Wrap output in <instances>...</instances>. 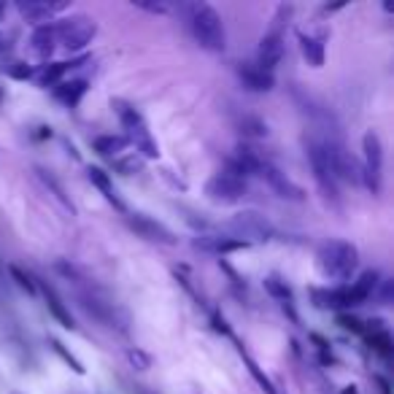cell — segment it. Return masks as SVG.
Masks as SVG:
<instances>
[{
	"label": "cell",
	"mask_w": 394,
	"mask_h": 394,
	"mask_svg": "<svg viewBox=\"0 0 394 394\" xmlns=\"http://www.w3.org/2000/svg\"><path fill=\"white\" fill-rule=\"evenodd\" d=\"M184 17H187L189 33L200 49L224 52L227 33H224V22L216 14V8H211L208 3H192V6H184Z\"/></svg>",
	"instance_id": "obj_1"
},
{
	"label": "cell",
	"mask_w": 394,
	"mask_h": 394,
	"mask_svg": "<svg viewBox=\"0 0 394 394\" xmlns=\"http://www.w3.org/2000/svg\"><path fill=\"white\" fill-rule=\"evenodd\" d=\"M81 281H73V287H76V300L86 310V316H92L95 322H100L108 329L127 332V313L117 303H111L105 294H100L92 284H81Z\"/></svg>",
	"instance_id": "obj_2"
},
{
	"label": "cell",
	"mask_w": 394,
	"mask_h": 394,
	"mask_svg": "<svg viewBox=\"0 0 394 394\" xmlns=\"http://www.w3.org/2000/svg\"><path fill=\"white\" fill-rule=\"evenodd\" d=\"M111 105H114V111H117V117H119V124H122V130H124V140H127L140 157H146V159L159 157V146H157L149 124H146L143 114L138 111L136 105L124 103V100H114Z\"/></svg>",
	"instance_id": "obj_3"
},
{
	"label": "cell",
	"mask_w": 394,
	"mask_h": 394,
	"mask_svg": "<svg viewBox=\"0 0 394 394\" xmlns=\"http://www.w3.org/2000/svg\"><path fill=\"white\" fill-rule=\"evenodd\" d=\"M316 265H319L324 278L346 281V278H351V273L360 265V251L348 240H327L316 254Z\"/></svg>",
	"instance_id": "obj_4"
},
{
	"label": "cell",
	"mask_w": 394,
	"mask_h": 394,
	"mask_svg": "<svg viewBox=\"0 0 394 394\" xmlns=\"http://www.w3.org/2000/svg\"><path fill=\"white\" fill-rule=\"evenodd\" d=\"M306 149H308V162L310 171H313V178L322 189L327 200H338V176H335V168H332V157H329V146H327L324 133H313L306 140Z\"/></svg>",
	"instance_id": "obj_5"
},
{
	"label": "cell",
	"mask_w": 394,
	"mask_h": 394,
	"mask_svg": "<svg viewBox=\"0 0 394 394\" xmlns=\"http://www.w3.org/2000/svg\"><path fill=\"white\" fill-rule=\"evenodd\" d=\"M208 200L219 203V206H232L246 195V173L230 159L219 173H214L206 184Z\"/></svg>",
	"instance_id": "obj_6"
},
{
	"label": "cell",
	"mask_w": 394,
	"mask_h": 394,
	"mask_svg": "<svg viewBox=\"0 0 394 394\" xmlns=\"http://www.w3.org/2000/svg\"><path fill=\"white\" fill-rule=\"evenodd\" d=\"M289 17H291V6H281V8L275 11L270 30L262 35V41H259L257 65L262 70H268V73H273L275 65H278L281 57H284V38H287Z\"/></svg>",
	"instance_id": "obj_7"
},
{
	"label": "cell",
	"mask_w": 394,
	"mask_h": 394,
	"mask_svg": "<svg viewBox=\"0 0 394 394\" xmlns=\"http://www.w3.org/2000/svg\"><path fill=\"white\" fill-rule=\"evenodd\" d=\"M227 230L238 240H243L246 246L249 243H268V240L275 238V227L257 211H240V214H235L227 222Z\"/></svg>",
	"instance_id": "obj_8"
},
{
	"label": "cell",
	"mask_w": 394,
	"mask_h": 394,
	"mask_svg": "<svg viewBox=\"0 0 394 394\" xmlns=\"http://www.w3.org/2000/svg\"><path fill=\"white\" fill-rule=\"evenodd\" d=\"M54 33H57V44L60 46H65L68 52H79V49H84L86 44L95 38L98 25H95V19L86 17V14H73V17L63 19L60 25H54Z\"/></svg>",
	"instance_id": "obj_9"
},
{
	"label": "cell",
	"mask_w": 394,
	"mask_h": 394,
	"mask_svg": "<svg viewBox=\"0 0 394 394\" xmlns=\"http://www.w3.org/2000/svg\"><path fill=\"white\" fill-rule=\"evenodd\" d=\"M360 181H365L373 195L381 192V181H383V146H381V138H378L373 130L365 133V138H362Z\"/></svg>",
	"instance_id": "obj_10"
},
{
	"label": "cell",
	"mask_w": 394,
	"mask_h": 394,
	"mask_svg": "<svg viewBox=\"0 0 394 394\" xmlns=\"http://www.w3.org/2000/svg\"><path fill=\"white\" fill-rule=\"evenodd\" d=\"M127 224H130V230H136L140 238L152 240V243H162V246H176V235L171 230L162 222L146 216V214H127Z\"/></svg>",
	"instance_id": "obj_11"
},
{
	"label": "cell",
	"mask_w": 394,
	"mask_h": 394,
	"mask_svg": "<svg viewBox=\"0 0 394 394\" xmlns=\"http://www.w3.org/2000/svg\"><path fill=\"white\" fill-rule=\"evenodd\" d=\"M238 76H240V81H243V86L251 89V92H270L275 84L273 73L262 70L257 63H240Z\"/></svg>",
	"instance_id": "obj_12"
},
{
	"label": "cell",
	"mask_w": 394,
	"mask_h": 394,
	"mask_svg": "<svg viewBox=\"0 0 394 394\" xmlns=\"http://www.w3.org/2000/svg\"><path fill=\"white\" fill-rule=\"evenodd\" d=\"M195 249L211 251V254H227V251L246 249V243L238 238H227V235H197L195 238Z\"/></svg>",
	"instance_id": "obj_13"
},
{
	"label": "cell",
	"mask_w": 394,
	"mask_h": 394,
	"mask_svg": "<svg viewBox=\"0 0 394 394\" xmlns=\"http://www.w3.org/2000/svg\"><path fill=\"white\" fill-rule=\"evenodd\" d=\"M35 287L41 289V294H44V300H46V308L52 310L54 319H57V322H60L63 327H65V329H76V322H73L70 310L65 308V303L60 300V294H57V291H54L52 287H49V284H44V281H41V284H35Z\"/></svg>",
	"instance_id": "obj_14"
},
{
	"label": "cell",
	"mask_w": 394,
	"mask_h": 394,
	"mask_svg": "<svg viewBox=\"0 0 394 394\" xmlns=\"http://www.w3.org/2000/svg\"><path fill=\"white\" fill-rule=\"evenodd\" d=\"M313 300L319 308H351L354 306V297L348 287H341V289H313Z\"/></svg>",
	"instance_id": "obj_15"
},
{
	"label": "cell",
	"mask_w": 394,
	"mask_h": 394,
	"mask_svg": "<svg viewBox=\"0 0 394 394\" xmlns=\"http://www.w3.org/2000/svg\"><path fill=\"white\" fill-rule=\"evenodd\" d=\"M95 152L114 162V159L124 157L127 152H136V149L124 140V136H98L95 138Z\"/></svg>",
	"instance_id": "obj_16"
},
{
	"label": "cell",
	"mask_w": 394,
	"mask_h": 394,
	"mask_svg": "<svg viewBox=\"0 0 394 394\" xmlns=\"http://www.w3.org/2000/svg\"><path fill=\"white\" fill-rule=\"evenodd\" d=\"M265 289L270 291V297H273L275 303L281 306V308L289 313L291 322H297V310H294V297H291V289L287 287V281H281V278H265Z\"/></svg>",
	"instance_id": "obj_17"
},
{
	"label": "cell",
	"mask_w": 394,
	"mask_h": 394,
	"mask_svg": "<svg viewBox=\"0 0 394 394\" xmlns=\"http://www.w3.org/2000/svg\"><path fill=\"white\" fill-rule=\"evenodd\" d=\"M30 44H33V52L41 57V60H49L57 49V33H54V25H38L35 27L33 38H30Z\"/></svg>",
	"instance_id": "obj_18"
},
{
	"label": "cell",
	"mask_w": 394,
	"mask_h": 394,
	"mask_svg": "<svg viewBox=\"0 0 394 394\" xmlns=\"http://www.w3.org/2000/svg\"><path fill=\"white\" fill-rule=\"evenodd\" d=\"M89 181H92L95 187L100 189V195H103L105 200H108L111 206L117 208V211H122V214H127V208H124V203H122V197L117 195V189H114V184H111L108 173H103L100 168H89Z\"/></svg>",
	"instance_id": "obj_19"
},
{
	"label": "cell",
	"mask_w": 394,
	"mask_h": 394,
	"mask_svg": "<svg viewBox=\"0 0 394 394\" xmlns=\"http://www.w3.org/2000/svg\"><path fill=\"white\" fill-rule=\"evenodd\" d=\"M378 273L376 270H367V273H362L351 287H348V291H351V297H354V306H362L365 300H370L373 294H376L378 289Z\"/></svg>",
	"instance_id": "obj_20"
},
{
	"label": "cell",
	"mask_w": 394,
	"mask_h": 394,
	"mask_svg": "<svg viewBox=\"0 0 394 394\" xmlns=\"http://www.w3.org/2000/svg\"><path fill=\"white\" fill-rule=\"evenodd\" d=\"M17 11L27 22H46L52 19L57 11H63V6H52V3H19Z\"/></svg>",
	"instance_id": "obj_21"
},
{
	"label": "cell",
	"mask_w": 394,
	"mask_h": 394,
	"mask_svg": "<svg viewBox=\"0 0 394 394\" xmlns=\"http://www.w3.org/2000/svg\"><path fill=\"white\" fill-rule=\"evenodd\" d=\"M300 49H303V57L308 60V65H313V68H322L324 65V41L322 38L303 35L300 38Z\"/></svg>",
	"instance_id": "obj_22"
},
{
	"label": "cell",
	"mask_w": 394,
	"mask_h": 394,
	"mask_svg": "<svg viewBox=\"0 0 394 394\" xmlns=\"http://www.w3.org/2000/svg\"><path fill=\"white\" fill-rule=\"evenodd\" d=\"M84 92H86L84 79H79V81H63V84L54 86V95L65 105H79V100L84 98Z\"/></svg>",
	"instance_id": "obj_23"
},
{
	"label": "cell",
	"mask_w": 394,
	"mask_h": 394,
	"mask_svg": "<svg viewBox=\"0 0 394 394\" xmlns=\"http://www.w3.org/2000/svg\"><path fill=\"white\" fill-rule=\"evenodd\" d=\"M365 335H367L370 346L376 348L383 360L392 357V338H389V332H386L383 327H365Z\"/></svg>",
	"instance_id": "obj_24"
},
{
	"label": "cell",
	"mask_w": 394,
	"mask_h": 394,
	"mask_svg": "<svg viewBox=\"0 0 394 394\" xmlns=\"http://www.w3.org/2000/svg\"><path fill=\"white\" fill-rule=\"evenodd\" d=\"M238 351H240V357H243V362H246V367H249V373H251V376H254V381H257L259 386H262V392H265V394H278V392L273 389V383H270V378L265 376V373L259 370L257 362L249 357V351H246L243 346H238Z\"/></svg>",
	"instance_id": "obj_25"
},
{
	"label": "cell",
	"mask_w": 394,
	"mask_h": 394,
	"mask_svg": "<svg viewBox=\"0 0 394 394\" xmlns=\"http://www.w3.org/2000/svg\"><path fill=\"white\" fill-rule=\"evenodd\" d=\"M35 173H38V178L44 181V187H46V189H52L54 200H57V203H60V206H63V208H65L68 214H73V206H70V203H68V197H65V192H63V187L57 184V178H52V176H49V173H46V171H35Z\"/></svg>",
	"instance_id": "obj_26"
},
{
	"label": "cell",
	"mask_w": 394,
	"mask_h": 394,
	"mask_svg": "<svg viewBox=\"0 0 394 394\" xmlns=\"http://www.w3.org/2000/svg\"><path fill=\"white\" fill-rule=\"evenodd\" d=\"M8 270H11V275L17 278V284H19V287H22V289H25V291H30V294H33V291L38 289V287H35V281H33V275H30V273H25L22 268H17V265H11Z\"/></svg>",
	"instance_id": "obj_27"
},
{
	"label": "cell",
	"mask_w": 394,
	"mask_h": 394,
	"mask_svg": "<svg viewBox=\"0 0 394 394\" xmlns=\"http://www.w3.org/2000/svg\"><path fill=\"white\" fill-rule=\"evenodd\" d=\"M52 348H54V351H57V354H60V357H63V360L68 362L70 367H73V373H79V376H81V373H84V367H81V362L76 360V357H73V354H68V351H65V348H63V343H60V341H54V338H52Z\"/></svg>",
	"instance_id": "obj_28"
},
{
	"label": "cell",
	"mask_w": 394,
	"mask_h": 394,
	"mask_svg": "<svg viewBox=\"0 0 394 394\" xmlns=\"http://www.w3.org/2000/svg\"><path fill=\"white\" fill-rule=\"evenodd\" d=\"M127 357H130V362L136 365L138 370H146V367L152 365V357H149V354H143L140 348H130V351H127Z\"/></svg>",
	"instance_id": "obj_29"
}]
</instances>
